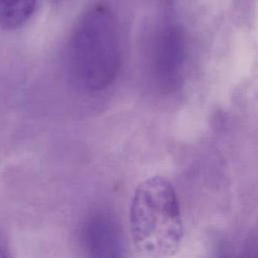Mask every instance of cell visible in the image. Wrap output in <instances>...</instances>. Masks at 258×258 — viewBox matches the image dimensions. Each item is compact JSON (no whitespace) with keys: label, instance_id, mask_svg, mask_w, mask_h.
Listing matches in <instances>:
<instances>
[{"label":"cell","instance_id":"cell-2","mask_svg":"<svg viewBox=\"0 0 258 258\" xmlns=\"http://www.w3.org/2000/svg\"><path fill=\"white\" fill-rule=\"evenodd\" d=\"M134 247L147 257L174 255L181 244L183 225L171 182L154 175L138 184L129 209Z\"/></svg>","mask_w":258,"mask_h":258},{"label":"cell","instance_id":"cell-4","mask_svg":"<svg viewBox=\"0 0 258 258\" xmlns=\"http://www.w3.org/2000/svg\"><path fill=\"white\" fill-rule=\"evenodd\" d=\"M82 243L93 257H120L125 246L117 221L109 214L96 213L87 219L82 229Z\"/></svg>","mask_w":258,"mask_h":258},{"label":"cell","instance_id":"cell-3","mask_svg":"<svg viewBox=\"0 0 258 258\" xmlns=\"http://www.w3.org/2000/svg\"><path fill=\"white\" fill-rule=\"evenodd\" d=\"M187 46L183 30L169 24L156 34L153 46L151 66L158 87L165 92L175 90L180 84L186 62Z\"/></svg>","mask_w":258,"mask_h":258},{"label":"cell","instance_id":"cell-5","mask_svg":"<svg viewBox=\"0 0 258 258\" xmlns=\"http://www.w3.org/2000/svg\"><path fill=\"white\" fill-rule=\"evenodd\" d=\"M36 0H0V27L13 30L24 25L35 11Z\"/></svg>","mask_w":258,"mask_h":258},{"label":"cell","instance_id":"cell-1","mask_svg":"<svg viewBox=\"0 0 258 258\" xmlns=\"http://www.w3.org/2000/svg\"><path fill=\"white\" fill-rule=\"evenodd\" d=\"M122 50L118 19L104 3L80 18L68 45V66L74 82L88 92L102 91L116 79Z\"/></svg>","mask_w":258,"mask_h":258},{"label":"cell","instance_id":"cell-6","mask_svg":"<svg viewBox=\"0 0 258 258\" xmlns=\"http://www.w3.org/2000/svg\"><path fill=\"white\" fill-rule=\"evenodd\" d=\"M5 256H7V254L4 252L3 249L0 248V257H5Z\"/></svg>","mask_w":258,"mask_h":258}]
</instances>
